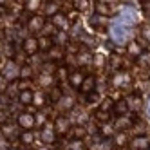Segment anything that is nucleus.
<instances>
[{
	"instance_id": "nucleus-1",
	"label": "nucleus",
	"mask_w": 150,
	"mask_h": 150,
	"mask_svg": "<svg viewBox=\"0 0 150 150\" xmlns=\"http://www.w3.org/2000/svg\"><path fill=\"white\" fill-rule=\"evenodd\" d=\"M132 25H127V24H120L116 22L110 29V35H112V40L114 42H120V44H123V42L128 40V36L132 35Z\"/></svg>"
},
{
	"instance_id": "nucleus-2",
	"label": "nucleus",
	"mask_w": 150,
	"mask_h": 150,
	"mask_svg": "<svg viewBox=\"0 0 150 150\" xmlns=\"http://www.w3.org/2000/svg\"><path fill=\"white\" fill-rule=\"evenodd\" d=\"M45 24H47L45 16H42V15H31L27 18V31H31V33H40V31L45 29Z\"/></svg>"
},
{
	"instance_id": "nucleus-3",
	"label": "nucleus",
	"mask_w": 150,
	"mask_h": 150,
	"mask_svg": "<svg viewBox=\"0 0 150 150\" xmlns=\"http://www.w3.org/2000/svg\"><path fill=\"white\" fill-rule=\"evenodd\" d=\"M18 123H4L2 125V136L7 141H16L20 139V130H18Z\"/></svg>"
},
{
	"instance_id": "nucleus-4",
	"label": "nucleus",
	"mask_w": 150,
	"mask_h": 150,
	"mask_svg": "<svg viewBox=\"0 0 150 150\" xmlns=\"http://www.w3.org/2000/svg\"><path fill=\"white\" fill-rule=\"evenodd\" d=\"M145 52V45L139 40H130L127 44V56L128 58H139Z\"/></svg>"
},
{
	"instance_id": "nucleus-5",
	"label": "nucleus",
	"mask_w": 150,
	"mask_h": 150,
	"mask_svg": "<svg viewBox=\"0 0 150 150\" xmlns=\"http://www.w3.org/2000/svg\"><path fill=\"white\" fill-rule=\"evenodd\" d=\"M16 123L24 130H31V128H35V116L29 112H20L16 114Z\"/></svg>"
},
{
	"instance_id": "nucleus-6",
	"label": "nucleus",
	"mask_w": 150,
	"mask_h": 150,
	"mask_svg": "<svg viewBox=\"0 0 150 150\" xmlns=\"http://www.w3.org/2000/svg\"><path fill=\"white\" fill-rule=\"evenodd\" d=\"M125 100H127V105H128V110H130V112H139L143 109V98H141L139 92H132Z\"/></svg>"
},
{
	"instance_id": "nucleus-7",
	"label": "nucleus",
	"mask_w": 150,
	"mask_h": 150,
	"mask_svg": "<svg viewBox=\"0 0 150 150\" xmlns=\"http://www.w3.org/2000/svg\"><path fill=\"white\" fill-rule=\"evenodd\" d=\"M56 130H54V127H47L44 125L42 127V130H40V139L44 141L45 145H52V143H56Z\"/></svg>"
},
{
	"instance_id": "nucleus-8",
	"label": "nucleus",
	"mask_w": 150,
	"mask_h": 150,
	"mask_svg": "<svg viewBox=\"0 0 150 150\" xmlns=\"http://www.w3.org/2000/svg\"><path fill=\"white\" fill-rule=\"evenodd\" d=\"M89 24H91L92 29H96V31H103V29L107 27V24H109V16L100 15V13H94V15L89 18Z\"/></svg>"
},
{
	"instance_id": "nucleus-9",
	"label": "nucleus",
	"mask_w": 150,
	"mask_h": 150,
	"mask_svg": "<svg viewBox=\"0 0 150 150\" xmlns=\"http://www.w3.org/2000/svg\"><path fill=\"white\" fill-rule=\"evenodd\" d=\"M132 150H148L150 148V136L141 134V136H136L132 141H130Z\"/></svg>"
},
{
	"instance_id": "nucleus-10",
	"label": "nucleus",
	"mask_w": 150,
	"mask_h": 150,
	"mask_svg": "<svg viewBox=\"0 0 150 150\" xmlns=\"http://www.w3.org/2000/svg\"><path fill=\"white\" fill-rule=\"evenodd\" d=\"M22 49H24V52H25V54H29V56H35L36 52L40 51V47H38V38H33V36L25 38V40L22 42Z\"/></svg>"
},
{
	"instance_id": "nucleus-11",
	"label": "nucleus",
	"mask_w": 150,
	"mask_h": 150,
	"mask_svg": "<svg viewBox=\"0 0 150 150\" xmlns=\"http://www.w3.org/2000/svg\"><path fill=\"white\" fill-rule=\"evenodd\" d=\"M85 76H87V74H85L81 69H74L72 72H69V85L71 87H74V89H80V85L83 83V80H85Z\"/></svg>"
},
{
	"instance_id": "nucleus-12",
	"label": "nucleus",
	"mask_w": 150,
	"mask_h": 150,
	"mask_svg": "<svg viewBox=\"0 0 150 150\" xmlns=\"http://www.w3.org/2000/svg\"><path fill=\"white\" fill-rule=\"evenodd\" d=\"M54 130H56V134L58 136H63V134H69V130H71V125H69V120L65 116H58L56 120H54Z\"/></svg>"
},
{
	"instance_id": "nucleus-13",
	"label": "nucleus",
	"mask_w": 150,
	"mask_h": 150,
	"mask_svg": "<svg viewBox=\"0 0 150 150\" xmlns=\"http://www.w3.org/2000/svg\"><path fill=\"white\" fill-rule=\"evenodd\" d=\"M96 76H92V74H87V76H85V80H83V83L80 85V92L81 94H89V92H94L96 91Z\"/></svg>"
},
{
	"instance_id": "nucleus-14",
	"label": "nucleus",
	"mask_w": 150,
	"mask_h": 150,
	"mask_svg": "<svg viewBox=\"0 0 150 150\" xmlns=\"http://www.w3.org/2000/svg\"><path fill=\"white\" fill-rule=\"evenodd\" d=\"M51 24L54 25L56 29H60V31H67L65 27L69 25V20H67V15L65 13H56V15H52L51 16Z\"/></svg>"
},
{
	"instance_id": "nucleus-15",
	"label": "nucleus",
	"mask_w": 150,
	"mask_h": 150,
	"mask_svg": "<svg viewBox=\"0 0 150 150\" xmlns=\"http://www.w3.org/2000/svg\"><path fill=\"white\" fill-rule=\"evenodd\" d=\"M128 112V105H127V100H117L114 101V107H112V114L116 117H120V116H127Z\"/></svg>"
},
{
	"instance_id": "nucleus-16",
	"label": "nucleus",
	"mask_w": 150,
	"mask_h": 150,
	"mask_svg": "<svg viewBox=\"0 0 150 150\" xmlns=\"http://www.w3.org/2000/svg\"><path fill=\"white\" fill-rule=\"evenodd\" d=\"M52 42H54V45H60V47H67L69 45V35L67 31H56L54 35H52Z\"/></svg>"
},
{
	"instance_id": "nucleus-17",
	"label": "nucleus",
	"mask_w": 150,
	"mask_h": 150,
	"mask_svg": "<svg viewBox=\"0 0 150 150\" xmlns=\"http://www.w3.org/2000/svg\"><path fill=\"white\" fill-rule=\"evenodd\" d=\"M33 98H35V92L31 89H25V91H20L18 96H16V101L20 105H31L33 103Z\"/></svg>"
},
{
	"instance_id": "nucleus-18",
	"label": "nucleus",
	"mask_w": 150,
	"mask_h": 150,
	"mask_svg": "<svg viewBox=\"0 0 150 150\" xmlns=\"http://www.w3.org/2000/svg\"><path fill=\"white\" fill-rule=\"evenodd\" d=\"M76 63H78L80 67H85V65H89V63H92L91 52H89L87 49H80L78 54H76Z\"/></svg>"
},
{
	"instance_id": "nucleus-19",
	"label": "nucleus",
	"mask_w": 150,
	"mask_h": 150,
	"mask_svg": "<svg viewBox=\"0 0 150 150\" xmlns=\"http://www.w3.org/2000/svg\"><path fill=\"white\" fill-rule=\"evenodd\" d=\"M4 76L9 80V78H18V74H20V67L16 65L15 62H7V67L4 69Z\"/></svg>"
},
{
	"instance_id": "nucleus-20",
	"label": "nucleus",
	"mask_w": 150,
	"mask_h": 150,
	"mask_svg": "<svg viewBox=\"0 0 150 150\" xmlns=\"http://www.w3.org/2000/svg\"><path fill=\"white\" fill-rule=\"evenodd\" d=\"M65 47H60V45H52L49 51H47V54H49V58H51V62H58L60 58H63L65 56V51H63Z\"/></svg>"
},
{
	"instance_id": "nucleus-21",
	"label": "nucleus",
	"mask_w": 150,
	"mask_h": 150,
	"mask_svg": "<svg viewBox=\"0 0 150 150\" xmlns=\"http://www.w3.org/2000/svg\"><path fill=\"white\" fill-rule=\"evenodd\" d=\"M112 112H107V110H101V109H96L94 110V120L98 121V123H110L112 121Z\"/></svg>"
},
{
	"instance_id": "nucleus-22",
	"label": "nucleus",
	"mask_w": 150,
	"mask_h": 150,
	"mask_svg": "<svg viewBox=\"0 0 150 150\" xmlns=\"http://www.w3.org/2000/svg\"><path fill=\"white\" fill-rule=\"evenodd\" d=\"M132 130L136 132V136H141L146 130V121L141 117H132Z\"/></svg>"
},
{
	"instance_id": "nucleus-23",
	"label": "nucleus",
	"mask_w": 150,
	"mask_h": 150,
	"mask_svg": "<svg viewBox=\"0 0 150 150\" xmlns=\"http://www.w3.org/2000/svg\"><path fill=\"white\" fill-rule=\"evenodd\" d=\"M56 103H58V107H60V110H62V112H67V110L74 109V100L69 98V96H62V98H60Z\"/></svg>"
},
{
	"instance_id": "nucleus-24",
	"label": "nucleus",
	"mask_w": 150,
	"mask_h": 150,
	"mask_svg": "<svg viewBox=\"0 0 150 150\" xmlns=\"http://www.w3.org/2000/svg\"><path fill=\"white\" fill-rule=\"evenodd\" d=\"M127 143H128V139H127V134L125 132H117V134L112 136V145L116 148H125Z\"/></svg>"
},
{
	"instance_id": "nucleus-25",
	"label": "nucleus",
	"mask_w": 150,
	"mask_h": 150,
	"mask_svg": "<svg viewBox=\"0 0 150 150\" xmlns=\"http://www.w3.org/2000/svg\"><path fill=\"white\" fill-rule=\"evenodd\" d=\"M20 143L24 146H31L35 143V132L33 130H22L20 132Z\"/></svg>"
},
{
	"instance_id": "nucleus-26",
	"label": "nucleus",
	"mask_w": 150,
	"mask_h": 150,
	"mask_svg": "<svg viewBox=\"0 0 150 150\" xmlns=\"http://www.w3.org/2000/svg\"><path fill=\"white\" fill-rule=\"evenodd\" d=\"M52 45H54V42H52V36L44 35V36H40V38H38V47H40V51L47 52Z\"/></svg>"
},
{
	"instance_id": "nucleus-27",
	"label": "nucleus",
	"mask_w": 150,
	"mask_h": 150,
	"mask_svg": "<svg viewBox=\"0 0 150 150\" xmlns=\"http://www.w3.org/2000/svg\"><path fill=\"white\" fill-rule=\"evenodd\" d=\"M69 132H71L72 139H83L85 136L89 134V130H87V128H85L83 125H76V127H72V128H71Z\"/></svg>"
},
{
	"instance_id": "nucleus-28",
	"label": "nucleus",
	"mask_w": 150,
	"mask_h": 150,
	"mask_svg": "<svg viewBox=\"0 0 150 150\" xmlns=\"http://www.w3.org/2000/svg\"><path fill=\"white\" fill-rule=\"evenodd\" d=\"M33 74H35L33 67H31L29 63H24V65L20 67V74H18V78H20V80H31V78H33Z\"/></svg>"
},
{
	"instance_id": "nucleus-29",
	"label": "nucleus",
	"mask_w": 150,
	"mask_h": 150,
	"mask_svg": "<svg viewBox=\"0 0 150 150\" xmlns=\"http://www.w3.org/2000/svg\"><path fill=\"white\" fill-rule=\"evenodd\" d=\"M72 6L78 13H85L91 9V0H72Z\"/></svg>"
},
{
	"instance_id": "nucleus-30",
	"label": "nucleus",
	"mask_w": 150,
	"mask_h": 150,
	"mask_svg": "<svg viewBox=\"0 0 150 150\" xmlns=\"http://www.w3.org/2000/svg\"><path fill=\"white\" fill-rule=\"evenodd\" d=\"M40 6H42V0H25V4H24L27 13H35L36 9H40Z\"/></svg>"
},
{
	"instance_id": "nucleus-31",
	"label": "nucleus",
	"mask_w": 150,
	"mask_h": 150,
	"mask_svg": "<svg viewBox=\"0 0 150 150\" xmlns=\"http://www.w3.org/2000/svg\"><path fill=\"white\" fill-rule=\"evenodd\" d=\"M56 13H60V2H56V0H49V4H47V7H45V15H56Z\"/></svg>"
},
{
	"instance_id": "nucleus-32",
	"label": "nucleus",
	"mask_w": 150,
	"mask_h": 150,
	"mask_svg": "<svg viewBox=\"0 0 150 150\" xmlns=\"http://www.w3.org/2000/svg\"><path fill=\"white\" fill-rule=\"evenodd\" d=\"M62 96H63V92H62V89H60V87H56V85H54V87H51V92H49V101L56 103V101L62 98Z\"/></svg>"
},
{
	"instance_id": "nucleus-33",
	"label": "nucleus",
	"mask_w": 150,
	"mask_h": 150,
	"mask_svg": "<svg viewBox=\"0 0 150 150\" xmlns=\"http://www.w3.org/2000/svg\"><path fill=\"white\" fill-rule=\"evenodd\" d=\"M67 146H69V150H87V146L83 145V139H72Z\"/></svg>"
},
{
	"instance_id": "nucleus-34",
	"label": "nucleus",
	"mask_w": 150,
	"mask_h": 150,
	"mask_svg": "<svg viewBox=\"0 0 150 150\" xmlns=\"http://www.w3.org/2000/svg\"><path fill=\"white\" fill-rule=\"evenodd\" d=\"M112 130H116V128H114L110 123H103V125H101V136H103V137H112V136H114Z\"/></svg>"
},
{
	"instance_id": "nucleus-35",
	"label": "nucleus",
	"mask_w": 150,
	"mask_h": 150,
	"mask_svg": "<svg viewBox=\"0 0 150 150\" xmlns=\"http://www.w3.org/2000/svg\"><path fill=\"white\" fill-rule=\"evenodd\" d=\"M112 107H114V101H112L110 98H105V100H101V103H100L98 109L107 110V112H112Z\"/></svg>"
},
{
	"instance_id": "nucleus-36",
	"label": "nucleus",
	"mask_w": 150,
	"mask_h": 150,
	"mask_svg": "<svg viewBox=\"0 0 150 150\" xmlns=\"http://www.w3.org/2000/svg\"><path fill=\"white\" fill-rule=\"evenodd\" d=\"M141 36H143L145 42H150V22L141 25Z\"/></svg>"
},
{
	"instance_id": "nucleus-37",
	"label": "nucleus",
	"mask_w": 150,
	"mask_h": 150,
	"mask_svg": "<svg viewBox=\"0 0 150 150\" xmlns=\"http://www.w3.org/2000/svg\"><path fill=\"white\" fill-rule=\"evenodd\" d=\"M45 125V114L44 112H38V114H35V127H44Z\"/></svg>"
},
{
	"instance_id": "nucleus-38",
	"label": "nucleus",
	"mask_w": 150,
	"mask_h": 150,
	"mask_svg": "<svg viewBox=\"0 0 150 150\" xmlns=\"http://www.w3.org/2000/svg\"><path fill=\"white\" fill-rule=\"evenodd\" d=\"M85 96H87V103H100V100H101L100 94L96 92V91H94V92H89V94H85Z\"/></svg>"
},
{
	"instance_id": "nucleus-39",
	"label": "nucleus",
	"mask_w": 150,
	"mask_h": 150,
	"mask_svg": "<svg viewBox=\"0 0 150 150\" xmlns=\"http://www.w3.org/2000/svg\"><path fill=\"white\" fill-rule=\"evenodd\" d=\"M67 15V20H69V24H74V22H76V20H78V11H76V9H72V11H69V13H65Z\"/></svg>"
},
{
	"instance_id": "nucleus-40",
	"label": "nucleus",
	"mask_w": 150,
	"mask_h": 150,
	"mask_svg": "<svg viewBox=\"0 0 150 150\" xmlns=\"http://www.w3.org/2000/svg\"><path fill=\"white\" fill-rule=\"evenodd\" d=\"M33 103L36 105V107H44V94H40V92H36L35 94V98H33Z\"/></svg>"
},
{
	"instance_id": "nucleus-41",
	"label": "nucleus",
	"mask_w": 150,
	"mask_h": 150,
	"mask_svg": "<svg viewBox=\"0 0 150 150\" xmlns=\"http://www.w3.org/2000/svg\"><path fill=\"white\" fill-rule=\"evenodd\" d=\"M16 87H18V91H25V89H29V87H31V80H20V81L16 83Z\"/></svg>"
},
{
	"instance_id": "nucleus-42",
	"label": "nucleus",
	"mask_w": 150,
	"mask_h": 150,
	"mask_svg": "<svg viewBox=\"0 0 150 150\" xmlns=\"http://www.w3.org/2000/svg\"><path fill=\"white\" fill-rule=\"evenodd\" d=\"M7 91V78L4 76L2 72H0V94Z\"/></svg>"
},
{
	"instance_id": "nucleus-43",
	"label": "nucleus",
	"mask_w": 150,
	"mask_h": 150,
	"mask_svg": "<svg viewBox=\"0 0 150 150\" xmlns=\"http://www.w3.org/2000/svg\"><path fill=\"white\" fill-rule=\"evenodd\" d=\"M143 6V13H145V16L150 20V0H146V2H143L141 4Z\"/></svg>"
},
{
	"instance_id": "nucleus-44",
	"label": "nucleus",
	"mask_w": 150,
	"mask_h": 150,
	"mask_svg": "<svg viewBox=\"0 0 150 150\" xmlns=\"http://www.w3.org/2000/svg\"><path fill=\"white\" fill-rule=\"evenodd\" d=\"M6 13V6H2V4H0V16H2Z\"/></svg>"
},
{
	"instance_id": "nucleus-45",
	"label": "nucleus",
	"mask_w": 150,
	"mask_h": 150,
	"mask_svg": "<svg viewBox=\"0 0 150 150\" xmlns=\"http://www.w3.org/2000/svg\"><path fill=\"white\" fill-rule=\"evenodd\" d=\"M20 150H35V148H33V146H22Z\"/></svg>"
},
{
	"instance_id": "nucleus-46",
	"label": "nucleus",
	"mask_w": 150,
	"mask_h": 150,
	"mask_svg": "<svg viewBox=\"0 0 150 150\" xmlns=\"http://www.w3.org/2000/svg\"><path fill=\"white\" fill-rule=\"evenodd\" d=\"M0 4H2V6H6V4H7V0H0Z\"/></svg>"
},
{
	"instance_id": "nucleus-47",
	"label": "nucleus",
	"mask_w": 150,
	"mask_h": 150,
	"mask_svg": "<svg viewBox=\"0 0 150 150\" xmlns=\"http://www.w3.org/2000/svg\"><path fill=\"white\" fill-rule=\"evenodd\" d=\"M58 150H69V146H67V145H65V148H62V146H60Z\"/></svg>"
},
{
	"instance_id": "nucleus-48",
	"label": "nucleus",
	"mask_w": 150,
	"mask_h": 150,
	"mask_svg": "<svg viewBox=\"0 0 150 150\" xmlns=\"http://www.w3.org/2000/svg\"><path fill=\"white\" fill-rule=\"evenodd\" d=\"M148 114H150V101H148Z\"/></svg>"
},
{
	"instance_id": "nucleus-49",
	"label": "nucleus",
	"mask_w": 150,
	"mask_h": 150,
	"mask_svg": "<svg viewBox=\"0 0 150 150\" xmlns=\"http://www.w3.org/2000/svg\"><path fill=\"white\" fill-rule=\"evenodd\" d=\"M137 2H141V4H143V2H146V0H137Z\"/></svg>"
},
{
	"instance_id": "nucleus-50",
	"label": "nucleus",
	"mask_w": 150,
	"mask_h": 150,
	"mask_svg": "<svg viewBox=\"0 0 150 150\" xmlns=\"http://www.w3.org/2000/svg\"><path fill=\"white\" fill-rule=\"evenodd\" d=\"M11 150H15V148H11Z\"/></svg>"
},
{
	"instance_id": "nucleus-51",
	"label": "nucleus",
	"mask_w": 150,
	"mask_h": 150,
	"mask_svg": "<svg viewBox=\"0 0 150 150\" xmlns=\"http://www.w3.org/2000/svg\"><path fill=\"white\" fill-rule=\"evenodd\" d=\"M148 150H150V148H148Z\"/></svg>"
}]
</instances>
